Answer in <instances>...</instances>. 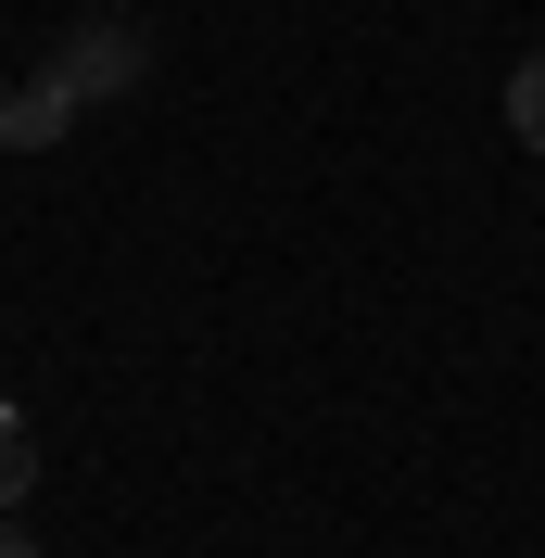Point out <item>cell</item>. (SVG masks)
I'll return each mask as SVG.
<instances>
[{
	"label": "cell",
	"instance_id": "1",
	"mask_svg": "<svg viewBox=\"0 0 545 558\" xmlns=\"http://www.w3.org/2000/svg\"><path fill=\"white\" fill-rule=\"evenodd\" d=\"M140 26H114V13H89V26H64V51H51V89H64L76 114L89 102H114V89H140Z\"/></svg>",
	"mask_w": 545,
	"mask_h": 558
},
{
	"label": "cell",
	"instance_id": "2",
	"mask_svg": "<svg viewBox=\"0 0 545 558\" xmlns=\"http://www.w3.org/2000/svg\"><path fill=\"white\" fill-rule=\"evenodd\" d=\"M51 140H76V102L51 89V64H38V76L0 89V153H51Z\"/></svg>",
	"mask_w": 545,
	"mask_h": 558
},
{
	"label": "cell",
	"instance_id": "3",
	"mask_svg": "<svg viewBox=\"0 0 545 558\" xmlns=\"http://www.w3.org/2000/svg\"><path fill=\"white\" fill-rule=\"evenodd\" d=\"M508 140H520V153H545V51H520V64H508Z\"/></svg>",
	"mask_w": 545,
	"mask_h": 558
},
{
	"label": "cell",
	"instance_id": "4",
	"mask_svg": "<svg viewBox=\"0 0 545 558\" xmlns=\"http://www.w3.org/2000/svg\"><path fill=\"white\" fill-rule=\"evenodd\" d=\"M26 483H38V445H26V407L0 393V508H26Z\"/></svg>",
	"mask_w": 545,
	"mask_h": 558
},
{
	"label": "cell",
	"instance_id": "5",
	"mask_svg": "<svg viewBox=\"0 0 545 558\" xmlns=\"http://www.w3.org/2000/svg\"><path fill=\"white\" fill-rule=\"evenodd\" d=\"M0 558H38V533H26V508H0Z\"/></svg>",
	"mask_w": 545,
	"mask_h": 558
}]
</instances>
